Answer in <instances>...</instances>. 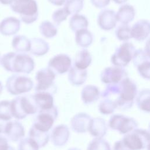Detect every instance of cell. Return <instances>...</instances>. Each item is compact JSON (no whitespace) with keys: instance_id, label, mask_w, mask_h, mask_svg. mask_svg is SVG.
I'll return each mask as SVG.
<instances>
[{"instance_id":"cell-1","label":"cell","mask_w":150,"mask_h":150,"mask_svg":"<svg viewBox=\"0 0 150 150\" xmlns=\"http://www.w3.org/2000/svg\"><path fill=\"white\" fill-rule=\"evenodd\" d=\"M3 68L12 73H30L35 68V62L32 57L24 53L8 52L1 59Z\"/></svg>"},{"instance_id":"cell-2","label":"cell","mask_w":150,"mask_h":150,"mask_svg":"<svg viewBox=\"0 0 150 150\" xmlns=\"http://www.w3.org/2000/svg\"><path fill=\"white\" fill-rule=\"evenodd\" d=\"M137 86L135 83L128 77L120 82V93L114 100L117 108L125 111L130 109L138 94Z\"/></svg>"},{"instance_id":"cell-3","label":"cell","mask_w":150,"mask_h":150,"mask_svg":"<svg viewBox=\"0 0 150 150\" xmlns=\"http://www.w3.org/2000/svg\"><path fill=\"white\" fill-rule=\"evenodd\" d=\"M12 117L18 120H22L28 115L36 114L38 107L32 95L18 96L11 101Z\"/></svg>"},{"instance_id":"cell-4","label":"cell","mask_w":150,"mask_h":150,"mask_svg":"<svg viewBox=\"0 0 150 150\" xmlns=\"http://www.w3.org/2000/svg\"><path fill=\"white\" fill-rule=\"evenodd\" d=\"M10 8L26 24H31L38 19V6L35 0H13Z\"/></svg>"},{"instance_id":"cell-5","label":"cell","mask_w":150,"mask_h":150,"mask_svg":"<svg viewBox=\"0 0 150 150\" xmlns=\"http://www.w3.org/2000/svg\"><path fill=\"white\" fill-rule=\"evenodd\" d=\"M122 141L129 150H142L150 142V132L144 129L137 128L124 135Z\"/></svg>"},{"instance_id":"cell-6","label":"cell","mask_w":150,"mask_h":150,"mask_svg":"<svg viewBox=\"0 0 150 150\" xmlns=\"http://www.w3.org/2000/svg\"><path fill=\"white\" fill-rule=\"evenodd\" d=\"M56 74L49 67L38 70L35 75L36 84V92H48L53 95L57 91V86L54 83Z\"/></svg>"},{"instance_id":"cell-7","label":"cell","mask_w":150,"mask_h":150,"mask_svg":"<svg viewBox=\"0 0 150 150\" xmlns=\"http://www.w3.org/2000/svg\"><path fill=\"white\" fill-rule=\"evenodd\" d=\"M5 86L9 93L18 96L29 92L33 87V82L28 76L13 74L6 79Z\"/></svg>"},{"instance_id":"cell-8","label":"cell","mask_w":150,"mask_h":150,"mask_svg":"<svg viewBox=\"0 0 150 150\" xmlns=\"http://www.w3.org/2000/svg\"><path fill=\"white\" fill-rule=\"evenodd\" d=\"M137 122L132 117L122 114L112 115L108 122V126L112 129L117 131L121 134H127L138 128Z\"/></svg>"},{"instance_id":"cell-9","label":"cell","mask_w":150,"mask_h":150,"mask_svg":"<svg viewBox=\"0 0 150 150\" xmlns=\"http://www.w3.org/2000/svg\"><path fill=\"white\" fill-rule=\"evenodd\" d=\"M136 49L132 43L128 42L122 43L112 54L111 62L113 66L120 67L127 66L131 60Z\"/></svg>"},{"instance_id":"cell-10","label":"cell","mask_w":150,"mask_h":150,"mask_svg":"<svg viewBox=\"0 0 150 150\" xmlns=\"http://www.w3.org/2000/svg\"><path fill=\"white\" fill-rule=\"evenodd\" d=\"M37 113L32 125L39 130L48 132L58 116L57 107L54 106L47 110H39Z\"/></svg>"},{"instance_id":"cell-11","label":"cell","mask_w":150,"mask_h":150,"mask_svg":"<svg viewBox=\"0 0 150 150\" xmlns=\"http://www.w3.org/2000/svg\"><path fill=\"white\" fill-rule=\"evenodd\" d=\"M126 77L128 74L125 69L115 66L105 68L100 74L101 81L106 84L119 83Z\"/></svg>"},{"instance_id":"cell-12","label":"cell","mask_w":150,"mask_h":150,"mask_svg":"<svg viewBox=\"0 0 150 150\" xmlns=\"http://www.w3.org/2000/svg\"><path fill=\"white\" fill-rule=\"evenodd\" d=\"M71 58L66 54H58L48 62V67L56 74H63L67 72L71 68Z\"/></svg>"},{"instance_id":"cell-13","label":"cell","mask_w":150,"mask_h":150,"mask_svg":"<svg viewBox=\"0 0 150 150\" xmlns=\"http://www.w3.org/2000/svg\"><path fill=\"white\" fill-rule=\"evenodd\" d=\"M4 134L11 141L17 142L25 136V129L22 124L18 121H8Z\"/></svg>"},{"instance_id":"cell-14","label":"cell","mask_w":150,"mask_h":150,"mask_svg":"<svg viewBox=\"0 0 150 150\" xmlns=\"http://www.w3.org/2000/svg\"><path fill=\"white\" fill-rule=\"evenodd\" d=\"M116 13L111 9H104L98 15L97 23L104 30H110L114 29L117 23Z\"/></svg>"},{"instance_id":"cell-15","label":"cell","mask_w":150,"mask_h":150,"mask_svg":"<svg viewBox=\"0 0 150 150\" xmlns=\"http://www.w3.org/2000/svg\"><path fill=\"white\" fill-rule=\"evenodd\" d=\"M70 131L65 124H60L56 126L52 131L50 139L52 144L56 146H63L69 141Z\"/></svg>"},{"instance_id":"cell-16","label":"cell","mask_w":150,"mask_h":150,"mask_svg":"<svg viewBox=\"0 0 150 150\" xmlns=\"http://www.w3.org/2000/svg\"><path fill=\"white\" fill-rule=\"evenodd\" d=\"M91 118L90 115L85 112L76 114L71 118L70 121L71 129L76 133L86 132L88 131Z\"/></svg>"},{"instance_id":"cell-17","label":"cell","mask_w":150,"mask_h":150,"mask_svg":"<svg viewBox=\"0 0 150 150\" xmlns=\"http://www.w3.org/2000/svg\"><path fill=\"white\" fill-rule=\"evenodd\" d=\"M131 37L137 41L145 40L150 35V22L141 19L135 22L131 29Z\"/></svg>"},{"instance_id":"cell-18","label":"cell","mask_w":150,"mask_h":150,"mask_svg":"<svg viewBox=\"0 0 150 150\" xmlns=\"http://www.w3.org/2000/svg\"><path fill=\"white\" fill-rule=\"evenodd\" d=\"M21 28V21L13 16L4 18L0 22V33L4 36L16 34Z\"/></svg>"},{"instance_id":"cell-19","label":"cell","mask_w":150,"mask_h":150,"mask_svg":"<svg viewBox=\"0 0 150 150\" xmlns=\"http://www.w3.org/2000/svg\"><path fill=\"white\" fill-rule=\"evenodd\" d=\"M108 128V124L101 117L91 118L88 131L90 134L96 138H103L106 134Z\"/></svg>"},{"instance_id":"cell-20","label":"cell","mask_w":150,"mask_h":150,"mask_svg":"<svg viewBox=\"0 0 150 150\" xmlns=\"http://www.w3.org/2000/svg\"><path fill=\"white\" fill-rule=\"evenodd\" d=\"M32 96L38 111L47 110L54 106L53 94L50 93L36 92Z\"/></svg>"},{"instance_id":"cell-21","label":"cell","mask_w":150,"mask_h":150,"mask_svg":"<svg viewBox=\"0 0 150 150\" xmlns=\"http://www.w3.org/2000/svg\"><path fill=\"white\" fill-rule=\"evenodd\" d=\"M101 96L99 88L94 85L85 86L81 92V98L84 104H91L97 101Z\"/></svg>"},{"instance_id":"cell-22","label":"cell","mask_w":150,"mask_h":150,"mask_svg":"<svg viewBox=\"0 0 150 150\" xmlns=\"http://www.w3.org/2000/svg\"><path fill=\"white\" fill-rule=\"evenodd\" d=\"M135 15V8L133 6L128 4L121 6L116 13L118 22L124 25H128L134 19Z\"/></svg>"},{"instance_id":"cell-23","label":"cell","mask_w":150,"mask_h":150,"mask_svg":"<svg viewBox=\"0 0 150 150\" xmlns=\"http://www.w3.org/2000/svg\"><path fill=\"white\" fill-rule=\"evenodd\" d=\"M87 71L77 68L74 66L71 67L68 74V80L71 84L80 86L83 84L87 80Z\"/></svg>"},{"instance_id":"cell-24","label":"cell","mask_w":150,"mask_h":150,"mask_svg":"<svg viewBox=\"0 0 150 150\" xmlns=\"http://www.w3.org/2000/svg\"><path fill=\"white\" fill-rule=\"evenodd\" d=\"M49 50V45L45 40L34 38L30 39V52L37 56H42L46 54Z\"/></svg>"},{"instance_id":"cell-25","label":"cell","mask_w":150,"mask_h":150,"mask_svg":"<svg viewBox=\"0 0 150 150\" xmlns=\"http://www.w3.org/2000/svg\"><path fill=\"white\" fill-rule=\"evenodd\" d=\"M135 101L140 110L150 113V89L144 88L139 91L136 97Z\"/></svg>"},{"instance_id":"cell-26","label":"cell","mask_w":150,"mask_h":150,"mask_svg":"<svg viewBox=\"0 0 150 150\" xmlns=\"http://www.w3.org/2000/svg\"><path fill=\"white\" fill-rule=\"evenodd\" d=\"M75 40L79 46L87 48L92 44L93 35L87 29H81L75 32Z\"/></svg>"},{"instance_id":"cell-27","label":"cell","mask_w":150,"mask_h":150,"mask_svg":"<svg viewBox=\"0 0 150 150\" xmlns=\"http://www.w3.org/2000/svg\"><path fill=\"white\" fill-rule=\"evenodd\" d=\"M29 137L35 141L39 148L45 146L48 143L50 139V135L48 132L39 130L33 125L29 129Z\"/></svg>"},{"instance_id":"cell-28","label":"cell","mask_w":150,"mask_h":150,"mask_svg":"<svg viewBox=\"0 0 150 150\" xmlns=\"http://www.w3.org/2000/svg\"><path fill=\"white\" fill-rule=\"evenodd\" d=\"M12 46L18 52H29L30 49V39H29L24 35H16L12 39Z\"/></svg>"},{"instance_id":"cell-29","label":"cell","mask_w":150,"mask_h":150,"mask_svg":"<svg viewBox=\"0 0 150 150\" xmlns=\"http://www.w3.org/2000/svg\"><path fill=\"white\" fill-rule=\"evenodd\" d=\"M92 57L90 52L87 49L79 51L75 57L74 66L78 69L86 70L91 63Z\"/></svg>"},{"instance_id":"cell-30","label":"cell","mask_w":150,"mask_h":150,"mask_svg":"<svg viewBox=\"0 0 150 150\" xmlns=\"http://www.w3.org/2000/svg\"><path fill=\"white\" fill-rule=\"evenodd\" d=\"M88 21L87 18L80 14L73 15L70 19L69 26L72 31L76 32L78 30L87 29Z\"/></svg>"},{"instance_id":"cell-31","label":"cell","mask_w":150,"mask_h":150,"mask_svg":"<svg viewBox=\"0 0 150 150\" xmlns=\"http://www.w3.org/2000/svg\"><path fill=\"white\" fill-rule=\"evenodd\" d=\"M39 32L46 38H52L57 33V29L55 25L49 21H43L39 25Z\"/></svg>"},{"instance_id":"cell-32","label":"cell","mask_w":150,"mask_h":150,"mask_svg":"<svg viewBox=\"0 0 150 150\" xmlns=\"http://www.w3.org/2000/svg\"><path fill=\"white\" fill-rule=\"evenodd\" d=\"M100 112L104 115H108L113 113L117 108L115 101L110 98H104L98 104Z\"/></svg>"},{"instance_id":"cell-33","label":"cell","mask_w":150,"mask_h":150,"mask_svg":"<svg viewBox=\"0 0 150 150\" xmlns=\"http://www.w3.org/2000/svg\"><path fill=\"white\" fill-rule=\"evenodd\" d=\"M131 29V27L128 25L121 24L117 28L115 32L117 38L120 41H123L124 42H127L132 38Z\"/></svg>"},{"instance_id":"cell-34","label":"cell","mask_w":150,"mask_h":150,"mask_svg":"<svg viewBox=\"0 0 150 150\" xmlns=\"http://www.w3.org/2000/svg\"><path fill=\"white\" fill-rule=\"evenodd\" d=\"M84 6V0H66L64 8L70 15H75L79 13Z\"/></svg>"},{"instance_id":"cell-35","label":"cell","mask_w":150,"mask_h":150,"mask_svg":"<svg viewBox=\"0 0 150 150\" xmlns=\"http://www.w3.org/2000/svg\"><path fill=\"white\" fill-rule=\"evenodd\" d=\"M87 150H111L109 143L103 138L93 139L88 144Z\"/></svg>"},{"instance_id":"cell-36","label":"cell","mask_w":150,"mask_h":150,"mask_svg":"<svg viewBox=\"0 0 150 150\" xmlns=\"http://www.w3.org/2000/svg\"><path fill=\"white\" fill-rule=\"evenodd\" d=\"M11 109V101L3 100L0 101V119L8 121L12 118Z\"/></svg>"},{"instance_id":"cell-37","label":"cell","mask_w":150,"mask_h":150,"mask_svg":"<svg viewBox=\"0 0 150 150\" xmlns=\"http://www.w3.org/2000/svg\"><path fill=\"white\" fill-rule=\"evenodd\" d=\"M39 146L37 143L30 138L26 137L19 141L18 150H39Z\"/></svg>"},{"instance_id":"cell-38","label":"cell","mask_w":150,"mask_h":150,"mask_svg":"<svg viewBox=\"0 0 150 150\" xmlns=\"http://www.w3.org/2000/svg\"><path fill=\"white\" fill-rule=\"evenodd\" d=\"M69 15L70 13L65 8H61L56 10L53 13L52 18L55 24L57 26H59L62 22L66 20Z\"/></svg>"},{"instance_id":"cell-39","label":"cell","mask_w":150,"mask_h":150,"mask_svg":"<svg viewBox=\"0 0 150 150\" xmlns=\"http://www.w3.org/2000/svg\"><path fill=\"white\" fill-rule=\"evenodd\" d=\"M120 93V83L117 84H107L105 88L101 93V97L103 98H108L111 96L118 95Z\"/></svg>"},{"instance_id":"cell-40","label":"cell","mask_w":150,"mask_h":150,"mask_svg":"<svg viewBox=\"0 0 150 150\" xmlns=\"http://www.w3.org/2000/svg\"><path fill=\"white\" fill-rule=\"evenodd\" d=\"M150 60V57L148 56L144 50L138 49L135 50L132 58V62L135 67H137L141 63Z\"/></svg>"},{"instance_id":"cell-41","label":"cell","mask_w":150,"mask_h":150,"mask_svg":"<svg viewBox=\"0 0 150 150\" xmlns=\"http://www.w3.org/2000/svg\"><path fill=\"white\" fill-rule=\"evenodd\" d=\"M136 68L138 73L143 79L150 80V60L141 63Z\"/></svg>"},{"instance_id":"cell-42","label":"cell","mask_w":150,"mask_h":150,"mask_svg":"<svg viewBox=\"0 0 150 150\" xmlns=\"http://www.w3.org/2000/svg\"><path fill=\"white\" fill-rule=\"evenodd\" d=\"M91 4L97 8L106 7L110 2V0H90Z\"/></svg>"},{"instance_id":"cell-43","label":"cell","mask_w":150,"mask_h":150,"mask_svg":"<svg viewBox=\"0 0 150 150\" xmlns=\"http://www.w3.org/2000/svg\"><path fill=\"white\" fill-rule=\"evenodd\" d=\"M9 146L8 139L0 135V150H8Z\"/></svg>"},{"instance_id":"cell-44","label":"cell","mask_w":150,"mask_h":150,"mask_svg":"<svg viewBox=\"0 0 150 150\" xmlns=\"http://www.w3.org/2000/svg\"><path fill=\"white\" fill-rule=\"evenodd\" d=\"M113 150H129L124 145L122 140L117 141L113 146Z\"/></svg>"},{"instance_id":"cell-45","label":"cell","mask_w":150,"mask_h":150,"mask_svg":"<svg viewBox=\"0 0 150 150\" xmlns=\"http://www.w3.org/2000/svg\"><path fill=\"white\" fill-rule=\"evenodd\" d=\"M48 1L54 5L62 6L65 4L66 0H48Z\"/></svg>"},{"instance_id":"cell-46","label":"cell","mask_w":150,"mask_h":150,"mask_svg":"<svg viewBox=\"0 0 150 150\" xmlns=\"http://www.w3.org/2000/svg\"><path fill=\"white\" fill-rule=\"evenodd\" d=\"M144 50L145 51L148 56L150 57V38H148L146 42Z\"/></svg>"},{"instance_id":"cell-47","label":"cell","mask_w":150,"mask_h":150,"mask_svg":"<svg viewBox=\"0 0 150 150\" xmlns=\"http://www.w3.org/2000/svg\"><path fill=\"white\" fill-rule=\"evenodd\" d=\"M8 121H5L0 119V134L4 132V130Z\"/></svg>"},{"instance_id":"cell-48","label":"cell","mask_w":150,"mask_h":150,"mask_svg":"<svg viewBox=\"0 0 150 150\" xmlns=\"http://www.w3.org/2000/svg\"><path fill=\"white\" fill-rule=\"evenodd\" d=\"M13 0H0V3L3 5H9L11 4Z\"/></svg>"},{"instance_id":"cell-49","label":"cell","mask_w":150,"mask_h":150,"mask_svg":"<svg viewBox=\"0 0 150 150\" xmlns=\"http://www.w3.org/2000/svg\"><path fill=\"white\" fill-rule=\"evenodd\" d=\"M112 1L117 4H123L128 1V0H112Z\"/></svg>"},{"instance_id":"cell-50","label":"cell","mask_w":150,"mask_h":150,"mask_svg":"<svg viewBox=\"0 0 150 150\" xmlns=\"http://www.w3.org/2000/svg\"><path fill=\"white\" fill-rule=\"evenodd\" d=\"M2 90H3V86H2V83H1V82L0 81V94H1Z\"/></svg>"},{"instance_id":"cell-51","label":"cell","mask_w":150,"mask_h":150,"mask_svg":"<svg viewBox=\"0 0 150 150\" xmlns=\"http://www.w3.org/2000/svg\"><path fill=\"white\" fill-rule=\"evenodd\" d=\"M67 150H80V149L77 148H70Z\"/></svg>"},{"instance_id":"cell-52","label":"cell","mask_w":150,"mask_h":150,"mask_svg":"<svg viewBox=\"0 0 150 150\" xmlns=\"http://www.w3.org/2000/svg\"><path fill=\"white\" fill-rule=\"evenodd\" d=\"M146 148L147 149V150H150V142L148 144V145H147Z\"/></svg>"},{"instance_id":"cell-53","label":"cell","mask_w":150,"mask_h":150,"mask_svg":"<svg viewBox=\"0 0 150 150\" xmlns=\"http://www.w3.org/2000/svg\"><path fill=\"white\" fill-rule=\"evenodd\" d=\"M148 131L150 132V122H149V125H148Z\"/></svg>"},{"instance_id":"cell-54","label":"cell","mask_w":150,"mask_h":150,"mask_svg":"<svg viewBox=\"0 0 150 150\" xmlns=\"http://www.w3.org/2000/svg\"><path fill=\"white\" fill-rule=\"evenodd\" d=\"M1 53H0V63H1Z\"/></svg>"}]
</instances>
